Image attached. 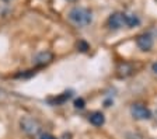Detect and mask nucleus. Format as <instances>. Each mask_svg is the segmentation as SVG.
Segmentation results:
<instances>
[{
    "label": "nucleus",
    "mask_w": 157,
    "mask_h": 139,
    "mask_svg": "<svg viewBox=\"0 0 157 139\" xmlns=\"http://www.w3.org/2000/svg\"><path fill=\"white\" fill-rule=\"evenodd\" d=\"M67 18L75 25L86 27L93 21V14L88 9H84V7H73L72 10L69 11Z\"/></svg>",
    "instance_id": "obj_1"
},
{
    "label": "nucleus",
    "mask_w": 157,
    "mask_h": 139,
    "mask_svg": "<svg viewBox=\"0 0 157 139\" xmlns=\"http://www.w3.org/2000/svg\"><path fill=\"white\" fill-rule=\"evenodd\" d=\"M20 125H21V129L29 136H38L39 132H41V129H42L39 121H36L33 117H24V118H21Z\"/></svg>",
    "instance_id": "obj_2"
},
{
    "label": "nucleus",
    "mask_w": 157,
    "mask_h": 139,
    "mask_svg": "<svg viewBox=\"0 0 157 139\" xmlns=\"http://www.w3.org/2000/svg\"><path fill=\"white\" fill-rule=\"evenodd\" d=\"M107 24L111 30H121L126 27V13H112L108 17Z\"/></svg>",
    "instance_id": "obj_3"
},
{
    "label": "nucleus",
    "mask_w": 157,
    "mask_h": 139,
    "mask_svg": "<svg viewBox=\"0 0 157 139\" xmlns=\"http://www.w3.org/2000/svg\"><path fill=\"white\" fill-rule=\"evenodd\" d=\"M131 114L135 119H140V121L149 119L151 117L150 110L147 108V107H144L143 104H139V103L133 104V106L131 107Z\"/></svg>",
    "instance_id": "obj_4"
},
{
    "label": "nucleus",
    "mask_w": 157,
    "mask_h": 139,
    "mask_svg": "<svg viewBox=\"0 0 157 139\" xmlns=\"http://www.w3.org/2000/svg\"><path fill=\"white\" fill-rule=\"evenodd\" d=\"M153 37L150 35V34H140V35L136 38V45L137 48L140 51H150L151 48H153Z\"/></svg>",
    "instance_id": "obj_5"
},
{
    "label": "nucleus",
    "mask_w": 157,
    "mask_h": 139,
    "mask_svg": "<svg viewBox=\"0 0 157 139\" xmlns=\"http://www.w3.org/2000/svg\"><path fill=\"white\" fill-rule=\"evenodd\" d=\"M53 60V53L49 52V51H42V52H39L35 58H34V65L38 68L41 66H46L49 63Z\"/></svg>",
    "instance_id": "obj_6"
},
{
    "label": "nucleus",
    "mask_w": 157,
    "mask_h": 139,
    "mask_svg": "<svg viewBox=\"0 0 157 139\" xmlns=\"http://www.w3.org/2000/svg\"><path fill=\"white\" fill-rule=\"evenodd\" d=\"M117 72H118V76L119 77H128L133 73V66L128 62H121L117 68Z\"/></svg>",
    "instance_id": "obj_7"
},
{
    "label": "nucleus",
    "mask_w": 157,
    "mask_h": 139,
    "mask_svg": "<svg viewBox=\"0 0 157 139\" xmlns=\"http://www.w3.org/2000/svg\"><path fill=\"white\" fill-rule=\"evenodd\" d=\"M88 121L94 126H101V125H104V122H105V117H104V114L100 113V111H94V113H91L88 115Z\"/></svg>",
    "instance_id": "obj_8"
},
{
    "label": "nucleus",
    "mask_w": 157,
    "mask_h": 139,
    "mask_svg": "<svg viewBox=\"0 0 157 139\" xmlns=\"http://www.w3.org/2000/svg\"><path fill=\"white\" fill-rule=\"evenodd\" d=\"M140 24V20L139 17L135 16V14H126V27L128 28H133V27H137Z\"/></svg>",
    "instance_id": "obj_9"
},
{
    "label": "nucleus",
    "mask_w": 157,
    "mask_h": 139,
    "mask_svg": "<svg viewBox=\"0 0 157 139\" xmlns=\"http://www.w3.org/2000/svg\"><path fill=\"white\" fill-rule=\"evenodd\" d=\"M72 97V93L69 91V93H63V96H60V97H58V98H55L52 101L51 100V103H53V104H60V103H63V101H66V100H69Z\"/></svg>",
    "instance_id": "obj_10"
},
{
    "label": "nucleus",
    "mask_w": 157,
    "mask_h": 139,
    "mask_svg": "<svg viewBox=\"0 0 157 139\" xmlns=\"http://www.w3.org/2000/svg\"><path fill=\"white\" fill-rule=\"evenodd\" d=\"M75 106H76V108H83V107H84V100H83V98L76 100V101H75Z\"/></svg>",
    "instance_id": "obj_11"
},
{
    "label": "nucleus",
    "mask_w": 157,
    "mask_h": 139,
    "mask_svg": "<svg viewBox=\"0 0 157 139\" xmlns=\"http://www.w3.org/2000/svg\"><path fill=\"white\" fill-rule=\"evenodd\" d=\"M39 139H56V138L52 135H49V133H44V135L39 136Z\"/></svg>",
    "instance_id": "obj_12"
},
{
    "label": "nucleus",
    "mask_w": 157,
    "mask_h": 139,
    "mask_svg": "<svg viewBox=\"0 0 157 139\" xmlns=\"http://www.w3.org/2000/svg\"><path fill=\"white\" fill-rule=\"evenodd\" d=\"M151 69H153V72L157 75V62H156V63H153V66H151Z\"/></svg>",
    "instance_id": "obj_13"
},
{
    "label": "nucleus",
    "mask_w": 157,
    "mask_h": 139,
    "mask_svg": "<svg viewBox=\"0 0 157 139\" xmlns=\"http://www.w3.org/2000/svg\"><path fill=\"white\" fill-rule=\"evenodd\" d=\"M156 118H157V111H156Z\"/></svg>",
    "instance_id": "obj_14"
},
{
    "label": "nucleus",
    "mask_w": 157,
    "mask_h": 139,
    "mask_svg": "<svg viewBox=\"0 0 157 139\" xmlns=\"http://www.w3.org/2000/svg\"><path fill=\"white\" fill-rule=\"evenodd\" d=\"M67 2H72V0H67Z\"/></svg>",
    "instance_id": "obj_15"
},
{
    "label": "nucleus",
    "mask_w": 157,
    "mask_h": 139,
    "mask_svg": "<svg viewBox=\"0 0 157 139\" xmlns=\"http://www.w3.org/2000/svg\"><path fill=\"white\" fill-rule=\"evenodd\" d=\"M156 2H157V0H156Z\"/></svg>",
    "instance_id": "obj_16"
}]
</instances>
